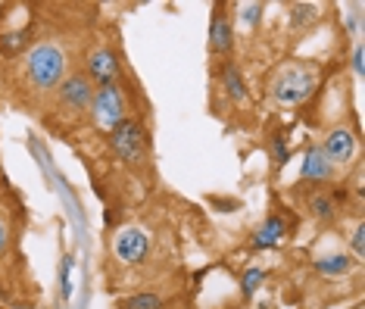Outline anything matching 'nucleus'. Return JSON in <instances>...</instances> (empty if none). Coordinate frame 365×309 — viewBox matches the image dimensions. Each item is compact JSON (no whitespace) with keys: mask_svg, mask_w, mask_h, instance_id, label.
Segmentation results:
<instances>
[{"mask_svg":"<svg viewBox=\"0 0 365 309\" xmlns=\"http://www.w3.org/2000/svg\"><path fill=\"white\" fill-rule=\"evenodd\" d=\"M231 47V25H228V16L222 10L212 13V22H210V50L212 54H228Z\"/></svg>","mask_w":365,"mask_h":309,"instance_id":"9b49d317","label":"nucleus"},{"mask_svg":"<svg viewBox=\"0 0 365 309\" xmlns=\"http://www.w3.org/2000/svg\"><path fill=\"white\" fill-rule=\"evenodd\" d=\"M328 175H331L328 156L322 153V147H309L303 156V166H300V178L303 181H328Z\"/></svg>","mask_w":365,"mask_h":309,"instance_id":"1a4fd4ad","label":"nucleus"},{"mask_svg":"<svg viewBox=\"0 0 365 309\" xmlns=\"http://www.w3.org/2000/svg\"><path fill=\"white\" fill-rule=\"evenodd\" d=\"M272 153H275L278 163H287V147H284V138L281 135H272Z\"/></svg>","mask_w":365,"mask_h":309,"instance_id":"aec40b11","label":"nucleus"},{"mask_svg":"<svg viewBox=\"0 0 365 309\" xmlns=\"http://www.w3.org/2000/svg\"><path fill=\"white\" fill-rule=\"evenodd\" d=\"M4 247H6V225L0 222V253H4Z\"/></svg>","mask_w":365,"mask_h":309,"instance_id":"5701e85b","label":"nucleus"},{"mask_svg":"<svg viewBox=\"0 0 365 309\" xmlns=\"http://www.w3.org/2000/svg\"><path fill=\"white\" fill-rule=\"evenodd\" d=\"M69 294H72V256H66L60 265V297L69 300Z\"/></svg>","mask_w":365,"mask_h":309,"instance_id":"f3484780","label":"nucleus"},{"mask_svg":"<svg viewBox=\"0 0 365 309\" xmlns=\"http://www.w3.org/2000/svg\"><path fill=\"white\" fill-rule=\"evenodd\" d=\"M88 75L97 81V85H115V75H119V60L110 54V50H97V54L88 56Z\"/></svg>","mask_w":365,"mask_h":309,"instance_id":"6e6552de","label":"nucleus"},{"mask_svg":"<svg viewBox=\"0 0 365 309\" xmlns=\"http://www.w3.org/2000/svg\"><path fill=\"white\" fill-rule=\"evenodd\" d=\"M222 81H225L228 94L235 97V100H244V97H247V81H244V75H240V69H237L235 63H225V66H222Z\"/></svg>","mask_w":365,"mask_h":309,"instance_id":"ddd939ff","label":"nucleus"},{"mask_svg":"<svg viewBox=\"0 0 365 309\" xmlns=\"http://www.w3.org/2000/svg\"><path fill=\"white\" fill-rule=\"evenodd\" d=\"M259 10H262L259 4H247V6H240V19H244L247 25H256V22H259Z\"/></svg>","mask_w":365,"mask_h":309,"instance_id":"6ab92c4d","label":"nucleus"},{"mask_svg":"<svg viewBox=\"0 0 365 309\" xmlns=\"http://www.w3.org/2000/svg\"><path fill=\"white\" fill-rule=\"evenodd\" d=\"M94 100V116L103 128H115L122 119H125V97H122L119 85H103L97 88V94L91 97Z\"/></svg>","mask_w":365,"mask_h":309,"instance_id":"20e7f679","label":"nucleus"},{"mask_svg":"<svg viewBox=\"0 0 365 309\" xmlns=\"http://www.w3.org/2000/svg\"><path fill=\"white\" fill-rule=\"evenodd\" d=\"M110 144L125 163H135V166L144 163L147 138H144V128L135 119H122L115 128H110Z\"/></svg>","mask_w":365,"mask_h":309,"instance_id":"7ed1b4c3","label":"nucleus"},{"mask_svg":"<svg viewBox=\"0 0 365 309\" xmlns=\"http://www.w3.org/2000/svg\"><path fill=\"white\" fill-rule=\"evenodd\" d=\"M119 309H163V300L156 294H135V297L122 300Z\"/></svg>","mask_w":365,"mask_h":309,"instance_id":"2eb2a0df","label":"nucleus"},{"mask_svg":"<svg viewBox=\"0 0 365 309\" xmlns=\"http://www.w3.org/2000/svg\"><path fill=\"white\" fill-rule=\"evenodd\" d=\"M287 235V225L281 216H269L259 228H256V235H253V247L256 250H265V247H278L281 244V238Z\"/></svg>","mask_w":365,"mask_h":309,"instance_id":"9d476101","label":"nucleus"},{"mask_svg":"<svg viewBox=\"0 0 365 309\" xmlns=\"http://www.w3.org/2000/svg\"><path fill=\"white\" fill-rule=\"evenodd\" d=\"M66 72V56L56 44H38L29 54V78L35 88H53Z\"/></svg>","mask_w":365,"mask_h":309,"instance_id":"f257e3e1","label":"nucleus"},{"mask_svg":"<svg viewBox=\"0 0 365 309\" xmlns=\"http://www.w3.org/2000/svg\"><path fill=\"white\" fill-rule=\"evenodd\" d=\"M312 88H315V75L300 69V66H290V69H284L275 81H272V94H275V100L278 103H287V106L306 100L312 94Z\"/></svg>","mask_w":365,"mask_h":309,"instance_id":"f03ea898","label":"nucleus"},{"mask_svg":"<svg viewBox=\"0 0 365 309\" xmlns=\"http://www.w3.org/2000/svg\"><path fill=\"white\" fill-rule=\"evenodd\" d=\"M350 256L346 253H331V256H319L315 260V272H322V275H346L350 272Z\"/></svg>","mask_w":365,"mask_h":309,"instance_id":"f8f14e48","label":"nucleus"},{"mask_svg":"<svg viewBox=\"0 0 365 309\" xmlns=\"http://www.w3.org/2000/svg\"><path fill=\"white\" fill-rule=\"evenodd\" d=\"M353 250H356V256L365 253V228H362V225L356 228V235H353Z\"/></svg>","mask_w":365,"mask_h":309,"instance_id":"412c9836","label":"nucleus"},{"mask_svg":"<svg viewBox=\"0 0 365 309\" xmlns=\"http://www.w3.org/2000/svg\"><path fill=\"white\" fill-rule=\"evenodd\" d=\"M322 153L328 156L331 166H334V163H350L353 153H356V138H353V131L334 128V131H331V135L325 138V147H322Z\"/></svg>","mask_w":365,"mask_h":309,"instance_id":"423d86ee","label":"nucleus"},{"mask_svg":"<svg viewBox=\"0 0 365 309\" xmlns=\"http://www.w3.org/2000/svg\"><path fill=\"white\" fill-rule=\"evenodd\" d=\"M262 278H265L262 269H247V272H244V281H240V288H244V297H253L256 290H259Z\"/></svg>","mask_w":365,"mask_h":309,"instance_id":"dca6fc26","label":"nucleus"},{"mask_svg":"<svg viewBox=\"0 0 365 309\" xmlns=\"http://www.w3.org/2000/svg\"><path fill=\"white\" fill-rule=\"evenodd\" d=\"M91 97H94V88H91L88 75H69V78L63 81V88H60V100L66 106H72V110L88 106Z\"/></svg>","mask_w":365,"mask_h":309,"instance_id":"0eeeda50","label":"nucleus"},{"mask_svg":"<svg viewBox=\"0 0 365 309\" xmlns=\"http://www.w3.org/2000/svg\"><path fill=\"white\" fill-rule=\"evenodd\" d=\"M315 6H309V4H300V6H294V16H290V22L294 25H306V22H312L315 19Z\"/></svg>","mask_w":365,"mask_h":309,"instance_id":"a211bd4d","label":"nucleus"},{"mask_svg":"<svg viewBox=\"0 0 365 309\" xmlns=\"http://www.w3.org/2000/svg\"><path fill=\"white\" fill-rule=\"evenodd\" d=\"M353 69H356V72H362V47H356V50H353Z\"/></svg>","mask_w":365,"mask_h":309,"instance_id":"4be33fe9","label":"nucleus"},{"mask_svg":"<svg viewBox=\"0 0 365 309\" xmlns=\"http://www.w3.org/2000/svg\"><path fill=\"white\" fill-rule=\"evenodd\" d=\"M309 213L315 216V219L328 222V219H334L337 206H334V200H331L328 194H315V197H309Z\"/></svg>","mask_w":365,"mask_h":309,"instance_id":"4468645a","label":"nucleus"},{"mask_svg":"<svg viewBox=\"0 0 365 309\" xmlns=\"http://www.w3.org/2000/svg\"><path fill=\"white\" fill-rule=\"evenodd\" d=\"M113 250H115V256H119L122 263L138 265V263H144L147 253H150V238H147L140 228H125V231L115 235Z\"/></svg>","mask_w":365,"mask_h":309,"instance_id":"39448f33","label":"nucleus"}]
</instances>
